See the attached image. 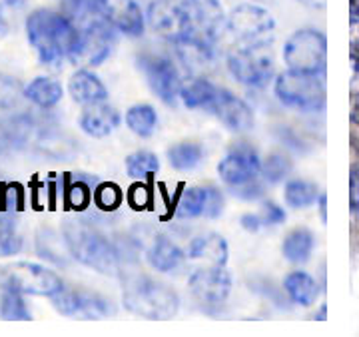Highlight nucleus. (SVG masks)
Masks as SVG:
<instances>
[{"label":"nucleus","instance_id":"ea45409f","mask_svg":"<svg viewBox=\"0 0 359 337\" xmlns=\"http://www.w3.org/2000/svg\"><path fill=\"white\" fill-rule=\"evenodd\" d=\"M128 204L134 209H144L150 204V190L144 184H134L128 192Z\"/></svg>","mask_w":359,"mask_h":337},{"label":"nucleus","instance_id":"a211bd4d","mask_svg":"<svg viewBox=\"0 0 359 337\" xmlns=\"http://www.w3.org/2000/svg\"><path fill=\"white\" fill-rule=\"evenodd\" d=\"M120 122H122L120 112L114 106L106 102L84 106V112L80 114V120H78L80 130L90 138H106V136L114 134Z\"/></svg>","mask_w":359,"mask_h":337},{"label":"nucleus","instance_id":"58836bf2","mask_svg":"<svg viewBox=\"0 0 359 337\" xmlns=\"http://www.w3.org/2000/svg\"><path fill=\"white\" fill-rule=\"evenodd\" d=\"M259 216H262L264 226H280V223L285 221V212L276 202H266Z\"/></svg>","mask_w":359,"mask_h":337},{"label":"nucleus","instance_id":"dca6fc26","mask_svg":"<svg viewBox=\"0 0 359 337\" xmlns=\"http://www.w3.org/2000/svg\"><path fill=\"white\" fill-rule=\"evenodd\" d=\"M210 112L231 132H248L254 128V110L230 90L218 88Z\"/></svg>","mask_w":359,"mask_h":337},{"label":"nucleus","instance_id":"9b49d317","mask_svg":"<svg viewBox=\"0 0 359 337\" xmlns=\"http://www.w3.org/2000/svg\"><path fill=\"white\" fill-rule=\"evenodd\" d=\"M52 303H54V310L66 317L100 319L114 313L110 299L102 298L98 294L80 291V289H62L52 298Z\"/></svg>","mask_w":359,"mask_h":337},{"label":"nucleus","instance_id":"423d86ee","mask_svg":"<svg viewBox=\"0 0 359 337\" xmlns=\"http://www.w3.org/2000/svg\"><path fill=\"white\" fill-rule=\"evenodd\" d=\"M327 60V40L316 28L295 30L283 44V62L290 70L323 74Z\"/></svg>","mask_w":359,"mask_h":337},{"label":"nucleus","instance_id":"a18cd8bd","mask_svg":"<svg viewBox=\"0 0 359 337\" xmlns=\"http://www.w3.org/2000/svg\"><path fill=\"white\" fill-rule=\"evenodd\" d=\"M302 2L304 6H309V8H323L325 6V0H297Z\"/></svg>","mask_w":359,"mask_h":337},{"label":"nucleus","instance_id":"4be33fe9","mask_svg":"<svg viewBox=\"0 0 359 337\" xmlns=\"http://www.w3.org/2000/svg\"><path fill=\"white\" fill-rule=\"evenodd\" d=\"M174 46H176V54H178L180 60L190 70L204 68L214 58V44L204 42V40L200 39H194V36H188V34H184L182 39L176 40Z\"/></svg>","mask_w":359,"mask_h":337},{"label":"nucleus","instance_id":"7c9ffc66","mask_svg":"<svg viewBox=\"0 0 359 337\" xmlns=\"http://www.w3.org/2000/svg\"><path fill=\"white\" fill-rule=\"evenodd\" d=\"M283 198H285V204L295 209H304L309 207L311 204L318 202L320 192H318V186L313 181L308 180H290L285 184V190H283Z\"/></svg>","mask_w":359,"mask_h":337},{"label":"nucleus","instance_id":"ddd939ff","mask_svg":"<svg viewBox=\"0 0 359 337\" xmlns=\"http://www.w3.org/2000/svg\"><path fill=\"white\" fill-rule=\"evenodd\" d=\"M98 13L114 26L116 32L138 39L146 30V13L136 0H94Z\"/></svg>","mask_w":359,"mask_h":337},{"label":"nucleus","instance_id":"6ab92c4d","mask_svg":"<svg viewBox=\"0 0 359 337\" xmlns=\"http://www.w3.org/2000/svg\"><path fill=\"white\" fill-rule=\"evenodd\" d=\"M68 92L72 100L80 106H90V104L106 102L108 100V88L104 82L96 76L92 70H76L72 78L68 80Z\"/></svg>","mask_w":359,"mask_h":337},{"label":"nucleus","instance_id":"c9c22d12","mask_svg":"<svg viewBox=\"0 0 359 337\" xmlns=\"http://www.w3.org/2000/svg\"><path fill=\"white\" fill-rule=\"evenodd\" d=\"M22 96H25L22 84H20L16 78L0 72V108H2V110L14 108Z\"/></svg>","mask_w":359,"mask_h":337},{"label":"nucleus","instance_id":"5701e85b","mask_svg":"<svg viewBox=\"0 0 359 337\" xmlns=\"http://www.w3.org/2000/svg\"><path fill=\"white\" fill-rule=\"evenodd\" d=\"M62 86L54 78L39 76L34 78L28 86H25V98L42 110H50L62 100Z\"/></svg>","mask_w":359,"mask_h":337},{"label":"nucleus","instance_id":"72a5a7b5","mask_svg":"<svg viewBox=\"0 0 359 337\" xmlns=\"http://www.w3.org/2000/svg\"><path fill=\"white\" fill-rule=\"evenodd\" d=\"M292 172V160L287 156L280 154V152H273L266 158V162L262 164V174L269 184H278L283 178H287Z\"/></svg>","mask_w":359,"mask_h":337},{"label":"nucleus","instance_id":"c85d7f7f","mask_svg":"<svg viewBox=\"0 0 359 337\" xmlns=\"http://www.w3.org/2000/svg\"><path fill=\"white\" fill-rule=\"evenodd\" d=\"M126 126L130 128L132 134L140 136V138H148L154 134L156 126H158V114L150 104H134L126 110Z\"/></svg>","mask_w":359,"mask_h":337},{"label":"nucleus","instance_id":"f704fd0d","mask_svg":"<svg viewBox=\"0 0 359 337\" xmlns=\"http://www.w3.org/2000/svg\"><path fill=\"white\" fill-rule=\"evenodd\" d=\"M122 190L114 181H102L94 188V204L104 212H114L122 204Z\"/></svg>","mask_w":359,"mask_h":337},{"label":"nucleus","instance_id":"f257e3e1","mask_svg":"<svg viewBox=\"0 0 359 337\" xmlns=\"http://www.w3.org/2000/svg\"><path fill=\"white\" fill-rule=\"evenodd\" d=\"M26 39L34 48L42 64L60 66L62 60H70L80 40V28L52 8H36L26 18Z\"/></svg>","mask_w":359,"mask_h":337},{"label":"nucleus","instance_id":"0eeeda50","mask_svg":"<svg viewBox=\"0 0 359 337\" xmlns=\"http://www.w3.org/2000/svg\"><path fill=\"white\" fill-rule=\"evenodd\" d=\"M271 44H245L228 54V68L231 76L250 88L266 86L276 70Z\"/></svg>","mask_w":359,"mask_h":337},{"label":"nucleus","instance_id":"1a4fd4ad","mask_svg":"<svg viewBox=\"0 0 359 337\" xmlns=\"http://www.w3.org/2000/svg\"><path fill=\"white\" fill-rule=\"evenodd\" d=\"M6 287H13L25 296H40L54 298L58 291L65 289L60 275L32 261H20L6 270Z\"/></svg>","mask_w":359,"mask_h":337},{"label":"nucleus","instance_id":"f3484780","mask_svg":"<svg viewBox=\"0 0 359 337\" xmlns=\"http://www.w3.org/2000/svg\"><path fill=\"white\" fill-rule=\"evenodd\" d=\"M224 212V195L216 188H188L180 195L176 214L180 218H218Z\"/></svg>","mask_w":359,"mask_h":337},{"label":"nucleus","instance_id":"e433bc0d","mask_svg":"<svg viewBox=\"0 0 359 337\" xmlns=\"http://www.w3.org/2000/svg\"><path fill=\"white\" fill-rule=\"evenodd\" d=\"M92 198H94L92 190H90L84 181H74L66 190V204L72 207V209H84V207H88Z\"/></svg>","mask_w":359,"mask_h":337},{"label":"nucleus","instance_id":"4c0bfd02","mask_svg":"<svg viewBox=\"0 0 359 337\" xmlns=\"http://www.w3.org/2000/svg\"><path fill=\"white\" fill-rule=\"evenodd\" d=\"M22 249V238L11 226H0V258L16 256Z\"/></svg>","mask_w":359,"mask_h":337},{"label":"nucleus","instance_id":"b1692460","mask_svg":"<svg viewBox=\"0 0 359 337\" xmlns=\"http://www.w3.org/2000/svg\"><path fill=\"white\" fill-rule=\"evenodd\" d=\"M283 289H285V294L290 296V299L294 303L304 305V308L311 305L318 299V294H320V285L308 272L290 273L285 277V282H283Z\"/></svg>","mask_w":359,"mask_h":337},{"label":"nucleus","instance_id":"2f4dec72","mask_svg":"<svg viewBox=\"0 0 359 337\" xmlns=\"http://www.w3.org/2000/svg\"><path fill=\"white\" fill-rule=\"evenodd\" d=\"M0 317L2 319H14V322L32 319L30 308L25 301V294L16 291L13 287H4V291L0 296Z\"/></svg>","mask_w":359,"mask_h":337},{"label":"nucleus","instance_id":"c756f323","mask_svg":"<svg viewBox=\"0 0 359 337\" xmlns=\"http://www.w3.org/2000/svg\"><path fill=\"white\" fill-rule=\"evenodd\" d=\"M204 160V150L202 146L196 142H180L174 144L168 150V162L174 170L180 172H190L196 166H200V162Z\"/></svg>","mask_w":359,"mask_h":337},{"label":"nucleus","instance_id":"39448f33","mask_svg":"<svg viewBox=\"0 0 359 337\" xmlns=\"http://www.w3.org/2000/svg\"><path fill=\"white\" fill-rule=\"evenodd\" d=\"M226 30L240 46L271 44L276 32V20L266 6L244 2L230 11L226 20Z\"/></svg>","mask_w":359,"mask_h":337},{"label":"nucleus","instance_id":"a19ab883","mask_svg":"<svg viewBox=\"0 0 359 337\" xmlns=\"http://www.w3.org/2000/svg\"><path fill=\"white\" fill-rule=\"evenodd\" d=\"M349 207L353 214H359V166L349 172Z\"/></svg>","mask_w":359,"mask_h":337},{"label":"nucleus","instance_id":"9d476101","mask_svg":"<svg viewBox=\"0 0 359 337\" xmlns=\"http://www.w3.org/2000/svg\"><path fill=\"white\" fill-rule=\"evenodd\" d=\"M138 66L148 80L150 88L162 102L172 104L180 96L182 90V78L176 64L162 54H142L138 58Z\"/></svg>","mask_w":359,"mask_h":337},{"label":"nucleus","instance_id":"c03bdc74","mask_svg":"<svg viewBox=\"0 0 359 337\" xmlns=\"http://www.w3.org/2000/svg\"><path fill=\"white\" fill-rule=\"evenodd\" d=\"M349 118L353 124L359 126V90L351 92V100H349Z\"/></svg>","mask_w":359,"mask_h":337},{"label":"nucleus","instance_id":"aec40b11","mask_svg":"<svg viewBox=\"0 0 359 337\" xmlns=\"http://www.w3.org/2000/svg\"><path fill=\"white\" fill-rule=\"evenodd\" d=\"M184 258H186L184 252L164 233L154 235L152 244L148 247V261H150V266L154 268L156 272H176L180 266L184 263Z\"/></svg>","mask_w":359,"mask_h":337},{"label":"nucleus","instance_id":"6e6552de","mask_svg":"<svg viewBox=\"0 0 359 337\" xmlns=\"http://www.w3.org/2000/svg\"><path fill=\"white\" fill-rule=\"evenodd\" d=\"M186 18V34L194 39L216 44L226 30L228 14L219 0H182L180 2Z\"/></svg>","mask_w":359,"mask_h":337},{"label":"nucleus","instance_id":"412c9836","mask_svg":"<svg viewBox=\"0 0 359 337\" xmlns=\"http://www.w3.org/2000/svg\"><path fill=\"white\" fill-rule=\"evenodd\" d=\"M228 242L219 233H204L194 238L188 246V258L204 259L210 266H226L228 263Z\"/></svg>","mask_w":359,"mask_h":337},{"label":"nucleus","instance_id":"f03ea898","mask_svg":"<svg viewBox=\"0 0 359 337\" xmlns=\"http://www.w3.org/2000/svg\"><path fill=\"white\" fill-rule=\"evenodd\" d=\"M62 233L70 249V256L82 266L92 268L104 275H114L118 272L120 268L118 252L98 230L86 226L84 221H66Z\"/></svg>","mask_w":359,"mask_h":337},{"label":"nucleus","instance_id":"de8ad7c7","mask_svg":"<svg viewBox=\"0 0 359 337\" xmlns=\"http://www.w3.org/2000/svg\"><path fill=\"white\" fill-rule=\"evenodd\" d=\"M325 200H327V198H325V194H321L320 195V212H321V220L323 221L327 220V216H325Z\"/></svg>","mask_w":359,"mask_h":337},{"label":"nucleus","instance_id":"20e7f679","mask_svg":"<svg viewBox=\"0 0 359 337\" xmlns=\"http://www.w3.org/2000/svg\"><path fill=\"white\" fill-rule=\"evenodd\" d=\"M273 92L283 106L302 112H316L325 106L323 74H309L287 68L276 80Z\"/></svg>","mask_w":359,"mask_h":337},{"label":"nucleus","instance_id":"37998d69","mask_svg":"<svg viewBox=\"0 0 359 337\" xmlns=\"http://www.w3.org/2000/svg\"><path fill=\"white\" fill-rule=\"evenodd\" d=\"M240 223H242V228L248 230V232H257V230L264 226L262 216H257V214H244V216H242V220H240Z\"/></svg>","mask_w":359,"mask_h":337},{"label":"nucleus","instance_id":"7ed1b4c3","mask_svg":"<svg viewBox=\"0 0 359 337\" xmlns=\"http://www.w3.org/2000/svg\"><path fill=\"white\" fill-rule=\"evenodd\" d=\"M122 303L130 313L144 319H172L180 310L178 294L148 277L128 282L122 294Z\"/></svg>","mask_w":359,"mask_h":337},{"label":"nucleus","instance_id":"79ce46f5","mask_svg":"<svg viewBox=\"0 0 359 337\" xmlns=\"http://www.w3.org/2000/svg\"><path fill=\"white\" fill-rule=\"evenodd\" d=\"M254 181H248V184H242V186H236V188H233V194L244 198V200H256L257 195H262V188L256 186Z\"/></svg>","mask_w":359,"mask_h":337},{"label":"nucleus","instance_id":"473e14b6","mask_svg":"<svg viewBox=\"0 0 359 337\" xmlns=\"http://www.w3.org/2000/svg\"><path fill=\"white\" fill-rule=\"evenodd\" d=\"M158 170H160V160L154 152L138 150L126 158V172L132 180H148Z\"/></svg>","mask_w":359,"mask_h":337},{"label":"nucleus","instance_id":"cd10ccee","mask_svg":"<svg viewBox=\"0 0 359 337\" xmlns=\"http://www.w3.org/2000/svg\"><path fill=\"white\" fill-rule=\"evenodd\" d=\"M36 252H39L40 258L50 259L58 266H66L68 256H70V249L65 240V233L58 235V233L50 230V228H42L36 235Z\"/></svg>","mask_w":359,"mask_h":337},{"label":"nucleus","instance_id":"09e8293b","mask_svg":"<svg viewBox=\"0 0 359 337\" xmlns=\"http://www.w3.org/2000/svg\"><path fill=\"white\" fill-rule=\"evenodd\" d=\"M4 4H8V6H16V4H20V0H2Z\"/></svg>","mask_w":359,"mask_h":337},{"label":"nucleus","instance_id":"393cba45","mask_svg":"<svg viewBox=\"0 0 359 337\" xmlns=\"http://www.w3.org/2000/svg\"><path fill=\"white\" fill-rule=\"evenodd\" d=\"M216 94H218V86H214L210 80L194 78L192 82L182 86L180 98H182L184 106L190 110H210Z\"/></svg>","mask_w":359,"mask_h":337},{"label":"nucleus","instance_id":"bb28decb","mask_svg":"<svg viewBox=\"0 0 359 337\" xmlns=\"http://www.w3.org/2000/svg\"><path fill=\"white\" fill-rule=\"evenodd\" d=\"M316 246V238L313 233L306 230V228H297L294 232H290L283 240V258L292 263H306L313 252Z\"/></svg>","mask_w":359,"mask_h":337},{"label":"nucleus","instance_id":"f8f14e48","mask_svg":"<svg viewBox=\"0 0 359 337\" xmlns=\"http://www.w3.org/2000/svg\"><path fill=\"white\" fill-rule=\"evenodd\" d=\"M188 287L198 303L218 308L230 296L231 277L226 266H208L190 275Z\"/></svg>","mask_w":359,"mask_h":337},{"label":"nucleus","instance_id":"49530a36","mask_svg":"<svg viewBox=\"0 0 359 337\" xmlns=\"http://www.w3.org/2000/svg\"><path fill=\"white\" fill-rule=\"evenodd\" d=\"M349 14L353 18H359V0H349Z\"/></svg>","mask_w":359,"mask_h":337},{"label":"nucleus","instance_id":"a878e982","mask_svg":"<svg viewBox=\"0 0 359 337\" xmlns=\"http://www.w3.org/2000/svg\"><path fill=\"white\" fill-rule=\"evenodd\" d=\"M34 124L28 116H13L0 120V146L22 148L30 140Z\"/></svg>","mask_w":359,"mask_h":337},{"label":"nucleus","instance_id":"4468645a","mask_svg":"<svg viewBox=\"0 0 359 337\" xmlns=\"http://www.w3.org/2000/svg\"><path fill=\"white\" fill-rule=\"evenodd\" d=\"M259 172H262V158L252 146L245 144L231 148L218 164L219 178L231 188L254 181L259 176Z\"/></svg>","mask_w":359,"mask_h":337},{"label":"nucleus","instance_id":"2eb2a0df","mask_svg":"<svg viewBox=\"0 0 359 337\" xmlns=\"http://www.w3.org/2000/svg\"><path fill=\"white\" fill-rule=\"evenodd\" d=\"M146 22L156 34H160L170 42H176L186 34V18L180 2H172V0L150 2L146 11Z\"/></svg>","mask_w":359,"mask_h":337}]
</instances>
